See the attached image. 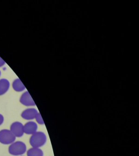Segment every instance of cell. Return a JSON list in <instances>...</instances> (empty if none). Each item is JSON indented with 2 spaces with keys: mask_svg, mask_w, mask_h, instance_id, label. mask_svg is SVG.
Masks as SVG:
<instances>
[{
  "mask_svg": "<svg viewBox=\"0 0 139 156\" xmlns=\"http://www.w3.org/2000/svg\"><path fill=\"white\" fill-rule=\"evenodd\" d=\"M10 87V83L7 79H2L0 80V95L5 94Z\"/></svg>",
  "mask_w": 139,
  "mask_h": 156,
  "instance_id": "cell-8",
  "label": "cell"
},
{
  "mask_svg": "<svg viewBox=\"0 0 139 156\" xmlns=\"http://www.w3.org/2000/svg\"><path fill=\"white\" fill-rule=\"evenodd\" d=\"M3 121H4L3 116L2 115L0 114V125H1L2 124Z\"/></svg>",
  "mask_w": 139,
  "mask_h": 156,
  "instance_id": "cell-13",
  "label": "cell"
},
{
  "mask_svg": "<svg viewBox=\"0 0 139 156\" xmlns=\"http://www.w3.org/2000/svg\"><path fill=\"white\" fill-rule=\"evenodd\" d=\"M10 131L16 137H21L24 135V125L21 122H16L10 126Z\"/></svg>",
  "mask_w": 139,
  "mask_h": 156,
  "instance_id": "cell-4",
  "label": "cell"
},
{
  "mask_svg": "<svg viewBox=\"0 0 139 156\" xmlns=\"http://www.w3.org/2000/svg\"><path fill=\"white\" fill-rule=\"evenodd\" d=\"M27 154V156H44V152L40 148L32 147L28 150Z\"/></svg>",
  "mask_w": 139,
  "mask_h": 156,
  "instance_id": "cell-10",
  "label": "cell"
},
{
  "mask_svg": "<svg viewBox=\"0 0 139 156\" xmlns=\"http://www.w3.org/2000/svg\"><path fill=\"white\" fill-rule=\"evenodd\" d=\"M39 112L34 108H29L24 110L21 113V117L24 119L31 120L35 118Z\"/></svg>",
  "mask_w": 139,
  "mask_h": 156,
  "instance_id": "cell-6",
  "label": "cell"
},
{
  "mask_svg": "<svg viewBox=\"0 0 139 156\" xmlns=\"http://www.w3.org/2000/svg\"><path fill=\"white\" fill-rule=\"evenodd\" d=\"M38 125L35 122H28L24 126V132L27 134H33L38 130Z\"/></svg>",
  "mask_w": 139,
  "mask_h": 156,
  "instance_id": "cell-7",
  "label": "cell"
},
{
  "mask_svg": "<svg viewBox=\"0 0 139 156\" xmlns=\"http://www.w3.org/2000/svg\"><path fill=\"white\" fill-rule=\"evenodd\" d=\"M9 153L13 156L22 155L26 152L27 147L22 141H16L9 147Z\"/></svg>",
  "mask_w": 139,
  "mask_h": 156,
  "instance_id": "cell-2",
  "label": "cell"
},
{
  "mask_svg": "<svg viewBox=\"0 0 139 156\" xmlns=\"http://www.w3.org/2000/svg\"><path fill=\"white\" fill-rule=\"evenodd\" d=\"M5 61L3 60L2 58L0 57V67L3 66V65H5Z\"/></svg>",
  "mask_w": 139,
  "mask_h": 156,
  "instance_id": "cell-12",
  "label": "cell"
},
{
  "mask_svg": "<svg viewBox=\"0 0 139 156\" xmlns=\"http://www.w3.org/2000/svg\"><path fill=\"white\" fill-rule=\"evenodd\" d=\"M20 102L26 106H34L35 105L34 100L28 91L22 94L20 99Z\"/></svg>",
  "mask_w": 139,
  "mask_h": 156,
  "instance_id": "cell-5",
  "label": "cell"
},
{
  "mask_svg": "<svg viewBox=\"0 0 139 156\" xmlns=\"http://www.w3.org/2000/svg\"><path fill=\"white\" fill-rule=\"evenodd\" d=\"M46 141V135L42 132H36L32 134L29 139V143L32 147L40 148L44 146Z\"/></svg>",
  "mask_w": 139,
  "mask_h": 156,
  "instance_id": "cell-1",
  "label": "cell"
},
{
  "mask_svg": "<svg viewBox=\"0 0 139 156\" xmlns=\"http://www.w3.org/2000/svg\"><path fill=\"white\" fill-rule=\"evenodd\" d=\"M16 139L12 132L10 130L3 129L0 131V143L5 145L12 144Z\"/></svg>",
  "mask_w": 139,
  "mask_h": 156,
  "instance_id": "cell-3",
  "label": "cell"
},
{
  "mask_svg": "<svg viewBox=\"0 0 139 156\" xmlns=\"http://www.w3.org/2000/svg\"><path fill=\"white\" fill-rule=\"evenodd\" d=\"M13 88L16 92H22L26 89L24 85L20 79H15L13 83Z\"/></svg>",
  "mask_w": 139,
  "mask_h": 156,
  "instance_id": "cell-9",
  "label": "cell"
},
{
  "mask_svg": "<svg viewBox=\"0 0 139 156\" xmlns=\"http://www.w3.org/2000/svg\"><path fill=\"white\" fill-rule=\"evenodd\" d=\"M35 119L36 120V122H37V123L39 124V125L44 124V120L42 119V115H41L40 113H38V115H37V116H36Z\"/></svg>",
  "mask_w": 139,
  "mask_h": 156,
  "instance_id": "cell-11",
  "label": "cell"
},
{
  "mask_svg": "<svg viewBox=\"0 0 139 156\" xmlns=\"http://www.w3.org/2000/svg\"><path fill=\"white\" fill-rule=\"evenodd\" d=\"M1 71H0V76H1Z\"/></svg>",
  "mask_w": 139,
  "mask_h": 156,
  "instance_id": "cell-14",
  "label": "cell"
}]
</instances>
